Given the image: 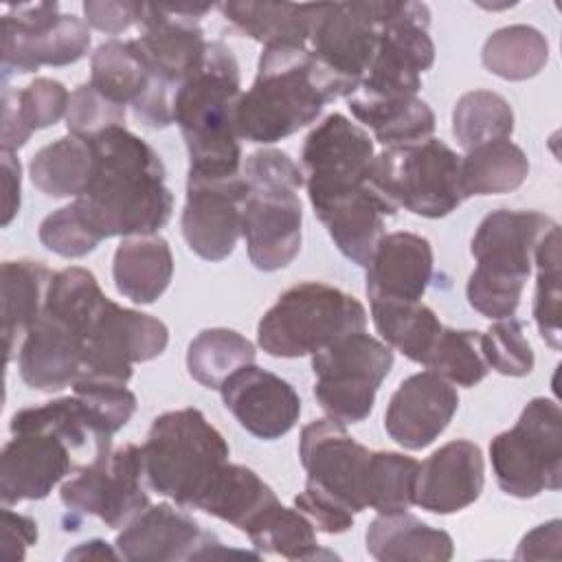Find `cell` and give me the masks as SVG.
Returning <instances> with one entry per match:
<instances>
[{"label": "cell", "instance_id": "cell-44", "mask_svg": "<svg viewBox=\"0 0 562 562\" xmlns=\"http://www.w3.org/2000/svg\"><path fill=\"white\" fill-rule=\"evenodd\" d=\"M538 266L533 318L542 340L560 349V226L555 224L533 252Z\"/></svg>", "mask_w": 562, "mask_h": 562}, {"label": "cell", "instance_id": "cell-47", "mask_svg": "<svg viewBox=\"0 0 562 562\" xmlns=\"http://www.w3.org/2000/svg\"><path fill=\"white\" fill-rule=\"evenodd\" d=\"M114 125H125V108L110 101L90 81L70 94L66 112L68 134L90 138Z\"/></svg>", "mask_w": 562, "mask_h": 562}, {"label": "cell", "instance_id": "cell-29", "mask_svg": "<svg viewBox=\"0 0 562 562\" xmlns=\"http://www.w3.org/2000/svg\"><path fill=\"white\" fill-rule=\"evenodd\" d=\"M367 551L382 562L432 560L446 562L454 542L443 529H432L408 512L378 514L367 529Z\"/></svg>", "mask_w": 562, "mask_h": 562}, {"label": "cell", "instance_id": "cell-10", "mask_svg": "<svg viewBox=\"0 0 562 562\" xmlns=\"http://www.w3.org/2000/svg\"><path fill=\"white\" fill-rule=\"evenodd\" d=\"M498 487L516 498H533L562 483V411L549 397H533L518 422L490 443Z\"/></svg>", "mask_w": 562, "mask_h": 562}, {"label": "cell", "instance_id": "cell-20", "mask_svg": "<svg viewBox=\"0 0 562 562\" xmlns=\"http://www.w3.org/2000/svg\"><path fill=\"white\" fill-rule=\"evenodd\" d=\"M248 187L244 176L187 178V202L182 209V237L189 248L206 259H226L241 235V204Z\"/></svg>", "mask_w": 562, "mask_h": 562}, {"label": "cell", "instance_id": "cell-6", "mask_svg": "<svg viewBox=\"0 0 562 562\" xmlns=\"http://www.w3.org/2000/svg\"><path fill=\"white\" fill-rule=\"evenodd\" d=\"M555 222L538 211L487 213L470 244L476 268L468 279V303L485 318H512L531 272L533 252Z\"/></svg>", "mask_w": 562, "mask_h": 562}, {"label": "cell", "instance_id": "cell-18", "mask_svg": "<svg viewBox=\"0 0 562 562\" xmlns=\"http://www.w3.org/2000/svg\"><path fill=\"white\" fill-rule=\"evenodd\" d=\"M211 7L195 4H151L143 2L140 35L134 42L156 79L178 90L202 64L209 42L200 29V18Z\"/></svg>", "mask_w": 562, "mask_h": 562}, {"label": "cell", "instance_id": "cell-33", "mask_svg": "<svg viewBox=\"0 0 562 562\" xmlns=\"http://www.w3.org/2000/svg\"><path fill=\"white\" fill-rule=\"evenodd\" d=\"M53 272L33 259L2 263V334L7 362L15 356V342L40 318Z\"/></svg>", "mask_w": 562, "mask_h": 562}, {"label": "cell", "instance_id": "cell-22", "mask_svg": "<svg viewBox=\"0 0 562 562\" xmlns=\"http://www.w3.org/2000/svg\"><path fill=\"white\" fill-rule=\"evenodd\" d=\"M220 393L239 426L257 439L283 437L301 415V397L292 384L257 364L235 371L220 386Z\"/></svg>", "mask_w": 562, "mask_h": 562}, {"label": "cell", "instance_id": "cell-2", "mask_svg": "<svg viewBox=\"0 0 562 562\" xmlns=\"http://www.w3.org/2000/svg\"><path fill=\"white\" fill-rule=\"evenodd\" d=\"M92 171L75 204L101 237L154 235L173 211L160 156L125 125H114L88 138Z\"/></svg>", "mask_w": 562, "mask_h": 562}, {"label": "cell", "instance_id": "cell-15", "mask_svg": "<svg viewBox=\"0 0 562 562\" xmlns=\"http://www.w3.org/2000/svg\"><path fill=\"white\" fill-rule=\"evenodd\" d=\"M169 329L162 321L105 301L88 336L79 380L125 386L136 362H147L165 351Z\"/></svg>", "mask_w": 562, "mask_h": 562}, {"label": "cell", "instance_id": "cell-1", "mask_svg": "<svg viewBox=\"0 0 562 562\" xmlns=\"http://www.w3.org/2000/svg\"><path fill=\"white\" fill-rule=\"evenodd\" d=\"M373 140L347 116L334 112L305 136L301 149L307 198L336 248L367 266L384 217L395 209L371 184Z\"/></svg>", "mask_w": 562, "mask_h": 562}, {"label": "cell", "instance_id": "cell-53", "mask_svg": "<svg viewBox=\"0 0 562 562\" xmlns=\"http://www.w3.org/2000/svg\"><path fill=\"white\" fill-rule=\"evenodd\" d=\"M66 558H97V560H103V558H110V560H116L121 558L119 551H114L112 547H108V542L103 540H90V542H81L77 549L68 551Z\"/></svg>", "mask_w": 562, "mask_h": 562}, {"label": "cell", "instance_id": "cell-26", "mask_svg": "<svg viewBox=\"0 0 562 562\" xmlns=\"http://www.w3.org/2000/svg\"><path fill=\"white\" fill-rule=\"evenodd\" d=\"M483 490V454L468 439H454L419 463L413 503L432 514H454Z\"/></svg>", "mask_w": 562, "mask_h": 562}, {"label": "cell", "instance_id": "cell-40", "mask_svg": "<svg viewBox=\"0 0 562 562\" xmlns=\"http://www.w3.org/2000/svg\"><path fill=\"white\" fill-rule=\"evenodd\" d=\"M514 132V112L507 99L492 90L465 92L452 110V134L470 151L479 145L509 138Z\"/></svg>", "mask_w": 562, "mask_h": 562}, {"label": "cell", "instance_id": "cell-28", "mask_svg": "<svg viewBox=\"0 0 562 562\" xmlns=\"http://www.w3.org/2000/svg\"><path fill=\"white\" fill-rule=\"evenodd\" d=\"M173 255L160 235L123 237L114 252L112 277L116 290L138 305L154 303L169 285Z\"/></svg>", "mask_w": 562, "mask_h": 562}, {"label": "cell", "instance_id": "cell-11", "mask_svg": "<svg viewBox=\"0 0 562 562\" xmlns=\"http://www.w3.org/2000/svg\"><path fill=\"white\" fill-rule=\"evenodd\" d=\"M393 367V351L382 340L356 331L312 356L314 397L340 424H358L373 411L375 393Z\"/></svg>", "mask_w": 562, "mask_h": 562}, {"label": "cell", "instance_id": "cell-21", "mask_svg": "<svg viewBox=\"0 0 562 562\" xmlns=\"http://www.w3.org/2000/svg\"><path fill=\"white\" fill-rule=\"evenodd\" d=\"M459 408L457 389L435 371L406 378L391 395L384 413V430L406 450L430 446Z\"/></svg>", "mask_w": 562, "mask_h": 562}, {"label": "cell", "instance_id": "cell-45", "mask_svg": "<svg viewBox=\"0 0 562 562\" xmlns=\"http://www.w3.org/2000/svg\"><path fill=\"white\" fill-rule=\"evenodd\" d=\"M481 351L490 369L520 378L533 371V351L525 336V325L516 318H501L481 334Z\"/></svg>", "mask_w": 562, "mask_h": 562}, {"label": "cell", "instance_id": "cell-52", "mask_svg": "<svg viewBox=\"0 0 562 562\" xmlns=\"http://www.w3.org/2000/svg\"><path fill=\"white\" fill-rule=\"evenodd\" d=\"M20 160L13 156V151H2V226H9L20 211Z\"/></svg>", "mask_w": 562, "mask_h": 562}, {"label": "cell", "instance_id": "cell-34", "mask_svg": "<svg viewBox=\"0 0 562 562\" xmlns=\"http://www.w3.org/2000/svg\"><path fill=\"white\" fill-rule=\"evenodd\" d=\"M316 4L222 2L217 9L244 35L266 46H305Z\"/></svg>", "mask_w": 562, "mask_h": 562}, {"label": "cell", "instance_id": "cell-50", "mask_svg": "<svg viewBox=\"0 0 562 562\" xmlns=\"http://www.w3.org/2000/svg\"><path fill=\"white\" fill-rule=\"evenodd\" d=\"M37 540V525L24 514L2 507V558L22 560L26 549Z\"/></svg>", "mask_w": 562, "mask_h": 562}, {"label": "cell", "instance_id": "cell-14", "mask_svg": "<svg viewBox=\"0 0 562 562\" xmlns=\"http://www.w3.org/2000/svg\"><path fill=\"white\" fill-rule=\"evenodd\" d=\"M140 448L125 443L94 457L88 465L68 479L61 490V503L75 514L101 518L112 529L127 527L149 507L143 490Z\"/></svg>", "mask_w": 562, "mask_h": 562}, {"label": "cell", "instance_id": "cell-25", "mask_svg": "<svg viewBox=\"0 0 562 562\" xmlns=\"http://www.w3.org/2000/svg\"><path fill=\"white\" fill-rule=\"evenodd\" d=\"M83 334L68 321L42 310L22 338L18 367L26 386L55 393L79 380L83 364Z\"/></svg>", "mask_w": 562, "mask_h": 562}, {"label": "cell", "instance_id": "cell-49", "mask_svg": "<svg viewBox=\"0 0 562 562\" xmlns=\"http://www.w3.org/2000/svg\"><path fill=\"white\" fill-rule=\"evenodd\" d=\"M140 13H143V2H130V0H116V2L88 0V2H83L86 22L92 29L112 33V35L127 31L132 24H138Z\"/></svg>", "mask_w": 562, "mask_h": 562}, {"label": "cell", "instance_id": "cell-4", "mask_svg": "<svg viewBox=\"0 0 562 562\" xmlns=\"http://www.w3.org/2000/svg\"><path fill=\"white\" fill-rule=\"evenodd\" d=\"M239 64L222 42H209L200 68L176 90L178 123L191 178H231L241 173V147L235 110L241 97Z\"/></svg>", "mask_w": 562, "mask_h": 562}, {"label": "cell", "instance_id": "cell-16", "mask_svg": "<svg viewBox=\"0 0 562 562\" xmlns=\"http://www.w3.org/2000/svg\"><path fill=\"white\" fill-rule=\"evenodd\" d=\"M384 2L316 4L310 50L347 88V97L364 79L378 48Z\"/></svg>", "mask_w": 562, "mask_h": 562}, {"label": "cell", "instance_id": "cell-38", "mask_svg": "<svg viewBox=\"0 0 562 562\" xmlns=\"http://www.w3.org/2000/svg\"><path fill=\"white\" fill-rule=\"evenodd\" d=\"M255 362V347L235 329L200 331L187 351V369L206 389H220L235 371Z\"/></svg>", "mask_w": 562, "mask_h": 562}, {"label": "cell", "instance_id": "cell-23", "mask_svg": "<svg viewBox=\"0 0 562 562\" xmlns=\"http://www.w3.org/2000/svg\"><path fill=\"white\" fill-rule=\"evenodd\" d=\"M70 446L50 430L13 432L0 457L2 505L46 498L72 470Z\"/></svg>", "mask_w": 562, "mask_h": 562}, {"label": "cell", "instance_id": "cell-42", "mask_svg": "<svg viewBox=\"0 0 562 562\" xmlns=\"http://www.w3.org/2000/svg\"><path fill=\"white\" fill-rule=\"evenodd\" d=\"M419 461L400 452H373L367 507L378 514L406 512L413 505Z\"/></svg>", "mask_w": 562, "mask_h": 562}, {"label": "cell", "instance_id": "cell-32", "mask_svg": "<svg viewBox=\"0 0 562 562\" xmlns=\"http://www.w3.org/2000/svg\"><path fill=\"white\" fill-rule=\"evenodd\" d=\"M351 114L373 130L375 138L386 147L411 145L432 138L435 112L419 97L378 99L362 92L347 97Z\"/></svg>", "mask_w": 562, "mask_h": 562}, {"label": "cell", "instance_id": "cell-36", "mask_svg": "<svg viewBox=\"0 0 562 562\" xmlns=\"http://www.w3.org/2000/svg\"><path fill=\"white\" fill-rule=\"evenodd\" d=\"M527 176L529 160L509 138L479 145L461 158V189L465 198L509 193L518 189Z\"/></svg>", "mask_w": 562, "mask_h": 562}, {"label": "cell", "instance_id": "cell-51", "mask_svg": "<svg viewBox=\"0 0 562 562\" xmlns=\"http://www.w3.org/2000/svg\"><path fill=\"white\" fill-rule=\"evenodd\" d=\"M560 527H562V522L555 518V520H549V522L531 529L520 540V544L516 549V558L518 560H544V558L558 560L560 558V540H562Z\"/></svg>", "mask_w": 562, "mask_h": 562}, {"label": "cell", "instance_id": "cell-31", "mask_svg": "<svg viewBox=\"0 0 562 562\" xmlns=\"http://www.w3.org/2000/svg\"><path fill=\"white\" fill-rule=\"evenodd\" d=\"M277 503V494L257 476V472L246 465L226 463L195 509L248 533Z\"/></svg>", "mask_w": 562, "mask_h": 562}, {"label": "cell", "instance_id": "cell-19", "mask_svg": "<svg viewBox=\"0 0 562 562\" xmlns=\"http://www.w3.org/2000/svg\"><path fill=\"white\" fill-rule=\"evenodd\" d=\"M90 83L110 101L132 105L136 119L151 130L173 123L176 90L151 75L132 40H110L94 50Z\"/></svg>", "mask_w": 562, "mask_h": 562}, {"label": "cell", "instance_id": "cell-24", "mask_svg": "<svg viewBox=\"0 0 562 562\" xmlns=\"http://www.w3.org/2000/svg\"><path fill=\"white\" fill-rule=\"evenodd\" d=\"M215 536L182 509L167 503L147 507L116 536V551L130 562H165L204 558L215 544Z\"/></svg>", "mask_w": 562, "mask_h": 562}, {"label": "cell", "instance_id": "cell-37", "mask_svg": "<svg viewBox=\"0 0 562 562\" xmlns=\"http://www.w3.org/2000/svg\"><path fill=\"white\" fill-rule=\"evenodd\" d=\"M371 316L386 345L395 347L408 360L419 364H426L443 329L437 314L419 301H371Z\"/></svg>", "mask_w": 562, "mask_h": 562}, {"label": "cell", "instance_id": "cell-46", "mask_svg": "<svg viewBox=\"0 0 562 562\" xmlns=\"http://www.w3.org/2000/svg\"><path fill=\"white\" fill-rule=\"evenodd\" d=\"M40 241L59 257L77 259L92 252L103 239L90 228L72 202L44 217L40 224Z\"/></svg>", "mask_w": 562, "mask_h": 562}, {"label": "cell", "instance_id": "cell-5", "mask_svg": "<svg viewBox=\"0 0 562 562\" xmlns=\"http://www.w3.org/2000/svg\"><path fill=\"white\" fill-rule=\"evenodd\" d=\"M241 176L248 187L241 204L248 257L257 270H281L301 250L303 211L296 191L305 184V176L281 149L252 151Z\"/></svg>", "mask_w": 562, "mask_h": 562}, {"label": "cell", "instance_id": "cell-9", "mask_svg": "<svg viewBox=\"0 0 562 562\" xmlns=\"http://www.w3.org/2000/svg\"><path fill=\"white\" fill-rule=\"evenodd\" d=\"M371 184L395 211L404 206L432 220L452 213L465 200L461 156L439 138L386 147L375 154Z\"/></svg>", "mask_w": 562, "mask_h": 562}, {"label": "cell", "instance_id": "cell-39", "mask_svg": "<svg viewBox=\"0 0 562 562\" xmlns=\"http://www.w3.org/2000/svg\"><path fill=\"white\" fill-rule=\"evenodd\" d=\"M481 59L492 75L509 81H522L544 68L549 59V42L533 26H503L485 40Z\"/></svg>", "mask_w": 562, "mask_h": 562}, {"label": "cell", "instance_id": "cell-13", "mask_svg": "<svg viewBox=\"0 0 562 562\" xmlns=\"http://www.w3.org/2000/svg\"><path fill=\"white\" fill-rule=\"evenodd\" d=\"M2 77L24 75L42 66H68L90 48L88 24L75 15L59 13L57 2L18 4L2 15Z\"/></svg>", "mask_w": 562, "mask_h": 562}, {"label": "cell", "instance_id": "cell-35", "mask_svg": "<svg viewBox=\"0 0 562 562\" xmlns=\"http://www.w3.org/2000/svg\"><path fill=\"white\" fill-rule=\"evenodd\" d=\"M90 171L92 145L75 134L42 147L29 165L33 184L50 198H79L88 187Z\"/></svg>", "mask_w": 562, "mask_h": 562}, {"label": "cell", "instance_id": "cell-27", "mask_svg": "<svg viewBox=\"0 0 562 562\" xmlns=\"http://www.w3.org/2000/svg\"><path fill=\"white\" fill-rule=\"evenodd\" d=\"M371 301H419L432 277V246L426 237L397 231L382 235L367 261Z\"/></svg>", "mask_w": 562, "mask_h": 562}, {"label": "cell", "instance_id": "cell-7", "mask_svg": "<svg viewBox=\"0 0 562 562\" xmlns=\"http://www.w3.org/2000/svg\"><path fill=\"white\" fill-rule=\"evenodd\" d=\"M228 454L222 432L191 406L158 415L140 446L147 485L191 509L211 490Z\"/></svg>", "mask_w": 562, "mask_h": 562}, {"label": "cell", "instance_id": "cell-41", "mask_svg": "<svg viewBox=\"0 0 562 562\" xmlns=\"http://www.w3.org/2000/svg\"><path fill=\"white\" fill-rule=\"evenodd\" d=\"M246 536L261 553L288 560H314L321 555L310 518L299 509L283 507L281 503H277Z\"/></svg>", "mask_w": 562, "mask_h": 562}, {"label": "cell", "instance_id": "cell-8", "mask_svg": "<svg viewBox=\"0 0 562 562\" xmlns=\"http://www.w3.org/2000/svg\"><path fill=\"white\" fill-rule=\"evenodd\" d=\"M364 305L321 281H303L288 288L261 316L259 347L274 358H301L316 353L342 336L364 331Z\"/></svg>", "mask_w": 562, "mask_h": 562}, {"label": "cell", "instance_id": "cell-30", "mask_svg": "<svg viewBox=\"0 0 562 562\" xmlns=\"http://www.w3.org/2000/svg\"><path fill=\"white\" fill-rule=\"evenodd\" d=\"M70 94L64 83L40 77L22 90L4 83L2 90V151L20 149L35 130L55 125L66 116Z\"/></svg>", "mask_w": 562, "mask_h": 562}, {"label": "cell", "instance_id": "cell-12", "mask_svg": "<svg viewBox=\"0 0 562 562\" xmlns=\"http://www.w3.org/2000/svg\"><path fill=\"white\" fill-rule=\"evenodd\" d=\"M424 2H384L380 40L364 79L353 92L378 99L417 97L422 72L435 61Z\"/></svg>", "mask_w": 562, "mask_h": 562}, {"label": "cell", "instance_id": "cell-3", "mask_svg": "<svg viewBox=\"0 0 562 562\" xmlns=\"http://www.w3.org/2000/svg\"><path fill=\"white\" fill-rule=\"evenodd\" d=\"M347 88L305 46H266L257 77L235 110L237 136L277 143L316 121L325 103Z\"/></svg>", "mask_w": 562, "mask_h": 562}, {"label": "cell", "instance_id": "cell-43", "mask_svg": "<svg viewBox=\"0 0 562 562\" xmlns=\"http://www.w3.org/2000/svg\"><path fill=\"white\" fill-rule=\"evenodd\" d=\"M424 367L450 384H479L490 371L481 351V331L443 327Z\"/></svg>", "mask_w": 562, "mask_h": 562}, {"label": "cell", "instance_id": "cell-17", "mask_svg": "<svg viewBox=\"0 0 562 562\" xmlns=\"http://www.w3.org/2000/svg\"><path fill=\"white\" fill-rule=\"evenodd\" d=\"M371 450L358 443L345 424L327 417L303 426L299 457L307 483L340 501L353 514L367 509Z\"/></svg>", "mask_w": 562, "mask_h": 562}, {"label": "cell", "instance_id": "cell-48", "mask_svg": "<svg viewBox=\"0 0 562 562\" xmlns=\"http://www.w3.org/2000/svg\"><path fill=\"white\" fill-rule=\"evenodd\" d=\"M294 505L323 533H345L353 527V512L310 483H305V490L294 498Z\"/></svg>", "mask_w": 562, "mask_h": 562}]
</instances>
